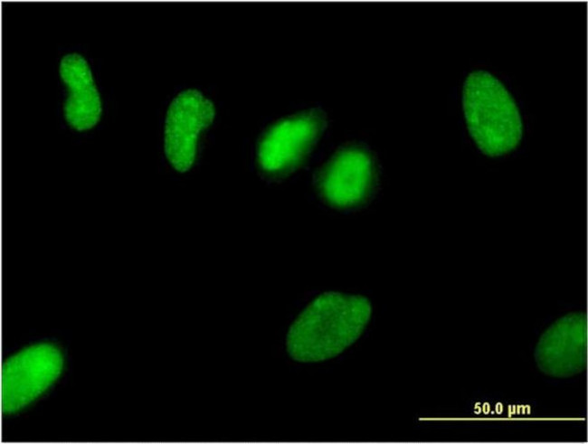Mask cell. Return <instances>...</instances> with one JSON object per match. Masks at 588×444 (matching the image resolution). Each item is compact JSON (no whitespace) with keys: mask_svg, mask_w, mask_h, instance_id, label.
I'll use <instances>...</instances> for the list:
<instances>
[{"mask_svg":"<svg viewBox=\"0 0 588 444\" xmlns=\"http://www.w3.org/2000/svg\"><path fill=\"white\" fill-rule=\"evenodd\" d=\"M374 181V166L367 153L346 148L337 153L318 178L321 195L330 204L345 208L361 203Z\"/></svg>","mask_w":588,"mask_h":444,"instance_id":"52a82bcc","label":"cell"},{"mask_svg":"<svg viewBox=\"0 0 588 444\" xmlns=\"http://www.w3.org/2000/svg\"><path fill=\"white\" fill-rule=\"evenodd\" d=\"M463 110L479 149L496 157L513 151L523 136L518 108L503 83L485 71L469 74L463 86Z\"/></svg>","mask_w":588,"mask_h":444,"instance_id":"7a4b0ae2","label":"cell"},{"mask_svg":"<svg viewBox=\"0 0 588 444\" xmlns=\"http://www.w3.org/2000/svg\"><path fill=\"white\" fill-rule=\"evenodd\" d=\"M62 356L53 345L30 346L9 358L1 373V409L14 412L42 394L60 375Z\"/></svg>","mask_w":588,"mask_h":444,"instance_id":"3957f363","label":"cell"},{"mask_svg":"<svg viewBox=\"0 0 588 444\" xmlns=\"http://www.w3.org/2000/svg\"><path fill=\"white\" fill-rule=\"evenodd\" d=\"M535 356L546 375L569 377L583 371L587 358L586 315L570 313L553 323L541 335Z\"/></svg>","mask_w":588,"mask_h":444,"instance_id":"8992f818","label":"cell"},{"mask_svg":"<svg viewBox=\"0 0 588 444\" xmlns=\"http://www.w3.org/2000/svg\"><path fill=\"white\" fill-rule=\"evenodd\" d=\"M214 117L213 103L196 90L179 93L171 102L165 124V153L172 166L187 171L194 164L200 133Z\"/></svg>","mask_w":588,"mask_h":444,"instance_id":"277c9868","label":"cell"},{"mask_svg":"<svg viewBox=\"0 0 588 444\" xmlns=\"http://www.w3.org/2000/svg\"><path fill=\"white\" fill-rule=\"evenodd\" d=\"M371 313V304L365 297L323 293L290 326L286 338L287 352L301 363L333 358L359 338Z\"/></svg>","mask_w":588,"mask_h":444,"instance_id":"6da1fadb","label":"cell"},{"mask_svg":"<svg viewBox=\"0 0 588 444\" xmlns=\"http://www.w3.org/2000/svg\"><path fill=\"white\" fill-rule=\"evenodd\" d=\"M60 75L69 90L63 108L68 124L78 131L93 128L102 108L86 60L77 53L65 55L60 63Z\"/></svg>","mask_w":588,"mask_h":444,"instance_id":"ba28073f","label":"cell"},{"mask_svg":"<svg viewBox=\"0 0 588 444\" xmlns=\"http://www.w3.org/2000/svg\"><path fill=\"white\" fill-rule=\"evenodd\" d=\"M323 127V118L315 112L278 121L259 142L257 158L261 168L271 175L290 171L309 152Z\"/></svg>","mask_w":588,"mask_h":444,"instance_id":"5b68a950","label":"cell"}]
</instances>
